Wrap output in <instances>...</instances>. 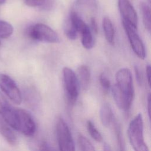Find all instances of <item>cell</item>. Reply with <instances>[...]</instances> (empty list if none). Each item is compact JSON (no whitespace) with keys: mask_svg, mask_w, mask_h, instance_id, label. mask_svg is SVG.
Wrapping results in <instances>:
<instances>
[{"mask_svg":"<svg viewBox=\"0 0 151 151\" xmlns=\"http://www.w3.org/2000/svg\"><path fill=\"white\" fill-rule=\"evenodd\" d=\"M112 94L117 106L121 110H129L134 98V90L132 73L129 68H122L117 71Z\"/></svg>","mask_w":151,"mask_h":151,"instance_id":"cell-1","label":"cell"},{"mask_svg":"<svg viewBox=\"0 0 151 151\" xmlns=\"http://www.w3.org/2000/svg\"><path fill=\"white\" fill-rule=\"evenodd\" d=\"M2 116L5 122L9 127L25 136H32L36 131V124L33 118L25 110L10 106Z\"/></svg>","mask_w":151,"mask_h":151,"instance_id":"cell-2","label":"cell"},{"mask_svg":"<svg viewBox=\"0 0 151 151\" xmlns=\"http://www.w3.org/2000/svg\"><path fill=\"white\" fill-rule=\"evenodd\" d=\"M127 136L130 143L136 151H148L149 149L143 136V120L140 113L137 114L130 122Z\"/></svg>","mask_w":151,"mask_h":151,"instance_id":"cell-3","label":"cell"},{"mask_svg":"<svg viewBox=\"0 0 151 151\" xmlns=\"http://www.w3.org/2000/svg\"><path fill=\"white\" fill-rule=\"evenodd\" d=\"M27 36L35 41L48 43H57L60 41V37L55 31L44 24H37L28 28Z\"/></svg>","mask_w":151,"mask_h":151,"instance_id":"cell-4","label":"cell"},{"mask_svg":"<svg viewBox=\"0 0 151 151\" xmlns=\"http://www.w3.org/2000/svg\"><path fill=\"white\" fill-rule=\"evenodd\" d=\"M63 78L65 93L68 101L74 104L78 96L79 83L77 76L70 68L65 67L63 69Z\"/></svg>","mask_w":151,"mask_h":151,"instance_id":"cell-5","label":"cell"},{"mask_svg":"<svg viewBox=\"0 0 151 151\" xmlns=\"http://www.w3.org/2000/svg\"><path fill=\"white\" fill-rule=\"evenodd\" d=\"M56 132L60 150L65 151L74 150V143L71 133L67 124L61 117L57 119Z\"/></svg>","mask_w":151,"mask_h":151,"instance_id":"cell-6","label":"cell"},{"mask_svg":"<svg viewBox=\"0 0 151 151\" xmlns=\"http://www.w3.org/2000/svg\"><path fill=\"white\" fill-rule=\"evenodd\" d=\"M0 88L13 103L17 104H21L22 102L21 91L15 82L9 76L0 74Z\"/></svg>","mask_w":151,"mask_h":151,"instance_id":"cell-7","label":"cell"},{"mask_svg":"<svg viewBox=\"0 0 151 151\" xmlns=\"http://www.w3.org/2000/svg\"><path fill=\"white\" fill-rule=\"evenodd\" d=\"M122 24L133 51L139 58L142 60L145 59L146 57L145 48L142 40L136 32L137 28L123 21Z\"/></svg>","mask_w":151,"mask_h":151,"instance_id":"cell-8","label":"cell"},{"mask_svg":"<svg viewBox=\"0 0 151 151\" xmlns=\"http://www.w3.org/2000/svg\"><path fill=\"white\" fill-rule=\"evenodd\" d=\"M118 6L122 21L137 28V15L130 1L129 0H119Z\"/></svg>","mask_w":151,"mask_h":151,"instance_id":"cell-9","label":"cell"},{"mask_svg":"<svg viewBox=\"0 0 151 151\" xmlns=\"http://www.w3.org/2000/svg\"><path fill=\"white\" fill-rule=\"evenodd\" d=\"M77 79L80 86L83 90H87L89 86L90 72L87 66L81 65L77 69Z\"/></svg>","mask_w":151,"mask_h":151,"instance_id":"cell-10","label":"cell"},{"mask_svg":"<svg viewBox=\"0 0 151 151\" xmlns=\"http://www.w3.org/2000/svg\"><path fill=\"white\" fill-rule=\"evenodd\" d=\"M0 134L11 145L14 146L17 143V137L11 127L0 120Z\"/></svg>","mask_w":151,"mask_h":151,"instance_id":"cell-11","label":"cell"},{"mask_svg":"<svg viewBox=\"0 0 151 151\" xmlns=\"http://www.w3.org/2000/svg\"><path fill=\"white\" fill-rule=\"evenodd\" d=\"M102 26L107 41L109 44L113 45L114 42V29L112 22L109 17L103 18Z\"/></svg>","mask_w":151,"mask_h":151,"instance_id":"cell-12","label":"cell"},{"mask_svg":"<svg viewBox=\"0 0 151 151\" xmlns=\"http://www.w3.org/2000/svg\"><path fill=\"white\" fill-rule=\"evenodd\" d=\"M100 117L103 125L108 127L113 119V112L110 104L104 103L102 105L100 110Z\"/></svg>","mask_w":151,"mask_h":151,"instance_id":"cell-13","label":"cell"},{"mask_svg":"<svg viewBox=\"0 0 151 151\" xmlns=\"http://www.w3.org/2000/svg\"><path fill=\"white\" fill-rule=\"evenodd\" d=\"M140 10L142 14L143 22L145 28L150 32L151 28L150 22V8L149 6L145 2L140 3Z\"/></svg>","mask_w":151,"mask_h":151,"instance_id":"cell-14","label":"cell"},{"mask_svg":"<svg viewBox=\"0 0 151 151\" xmlns=\"http://www.w3.org/2000/svg\"><path fill=\"white\" fill-rule=\"evenodd\" d=\"M81 43L83 47L86 49L90 50L93 47L94 40L91 29L88 27L84 29L81 33Z\"/></svg>","mask_w":151,"mask_h":151,"instance_id":"cell-15","label":"cell"},{"mask_svg":"<svg viewBox=\"0 0 151 151\" xmlns=\"http://www.w3.org/2000/svg\"><path fill=\"white\" fill-rule=\"evenodd\" d=\"M14 28L11 24L5 21L0 20V38L5 39L13 33Z\"/></svg>","mask_w":151,"mask_h":151,"instance_id":"cell-16","label":"cell"},{"mask_svg":"<svg viewBox=\"0 0 151 151\" xmlns=\"http://www.w3.org/2000/svg\"><path fill=\"white\" fill-rule=\"evenodd\" d=\"M87 127L90 135L94 140L98 142H100L103 140V137L101 133L97 130L93 123L90 120L87 121Z\"/></svg>","mask_w":151,"mask_h":151,"instance_id":"cell-17","label":"cell"},{"mask_svg":"<svg viewBox=\"0 0 151 151\" xmlns=\"http://www.w3.org/2000/svg\"><path fill=\"white\" fill-rule=\"evenodd\" d=\"M78 143L81 150L94 151L95 150L91 143L84 136L80 134L78 137Z\"/></svg>","mask_w":151,"mask_h":151,"instance_id":"cell-18","label":"cell"},{"mask_svg":"<svg viewBox=\"0 0 151 151\" xmlns=\"http://www.w3.org/2000/svg\"><path fill=\"white\" fill-rule=\"evenodd\" d=\"M65 34L67 38L71 40H76L77 37L78 32L72 26L69 20H68L66 24V26L65 27Z\"/></svg>","mask_w":151,"mask_h":151,"instance_id":"cell-19","label":"cell"},{"mask_svg":"<svg viewBox=\"0 0 151 151\" xmlns=\"http://www.w3.org/2000/svg\"><path fill=\"white\" fill-rule=\"evenodd\" d=\"M100 83L104 91H107L110 87V81L106 76L104 73H101L100 76Z\"/></svg>","mask_w":151,"mask_h":151,"instance_id":"cell-20","label":"cell"},{"mask_svg":"<svg viewBox=\"0 0 151 151\" xmlns=\"http://www.w3.org/2000/svg\"><path fill=\"white\" fill-rule=\"evenodd\" d=\"M9 106L8 101L0 91V114H2Z\"/></svg>","mask_w":151,"mask_h":151,"instance_id":"cell-21","label":"cell"},{"mask_svg":"<svg viewBox=\"0 0 151 151\" xmlns=\"http://www.w3.org/2000/svg\"><path fill=\"white\" fill-rule=\"evenodd\" d=\"M24 3L31 7L42 6L45 2V0H23Z\"/></svg>","mask_w":151,"mask_h":151,"instance_id":"cell-22","label":"cell"},{"mask_svg":"<svg viewBox=\"0 0 151 151\" xmlns=\"http://www.w3.org/2000/svg\"><path fill=\"white\" fill-rule=\"evenodd\" d=\"M80 3L92 10H95L97 8L96 0H81Z\"/></svg>","mask_w":151,"mask_h":151,"instance_id":"cell-23","label":"cell"},{"mask_svg":"<svg viewBox=\"0 0 151 151\" xmlns=\"http://www.w3.org/2000/svg\"><path fill=\"white\" fill-rule=\"evenodd\" d=\"M116 134H117L118 145H119V147H120V150H123V141H122V134H121L120 128L117 125H116Z\"/></svg>","mask_w":151,"mask_h":151,"instance_id":"cell-24","label":"cell"},{"mask_svg":"<svg viewBox=\"0 0 151 151\" xmlns=\"http://www.w3.org/2000/svg\"><path fill=\"white\" fill-rule=\"evenodd\" d=\"M90 27L93 32L97 34L98 32V27L96 19L94 17H91L90 19Z\"/></svg>","mask_w":151,"mask_h":151,"instance_id":"cell-25","label":"cell"},{"mask_svg":"<svg viewBox=\"0 0 151 151\" xmlns=\"http://www.w3.org/2000/svg\"><path fill=\"white\" fill-rule=\"evenodd\" d=\"M146 78L147 80V83L149 86H150V65H147L146 68Z\"/></svg>","mask_w":151,"mask_h":151,"instance_id":"cell-26","label":"cell"},{"mask_svg":"<svg viewBox=\"0 0 151 151\" xmlns=\"http://www.w3.org/2000/svg\"><path fill=\"white\" fill-rule=\"evenodd\" d=\"M134 71H135V74H136V78L137 81V83L139 84H141L142 83V76L140 75V73L137 67H135L134 68Z\"/></svg>","mask_w":151,"mask_h":151,"instance_id":"cell-27","label":"cell"},{"mask_svg":"<svg viewBox=\"0 0 151 151\" xmlns=\"http://www.w3.org/2000/svg\"><path fill=\"white\" fill-rule=\"evenodd\" d=\"M147 112H148V114H149V117H150V94H148V97H147Z\"/></svg>","mask_w":151,"mask_h":151,"instance_id":"cell-28","label":"cell"},{"mask_svg":"<svg viewBox=\"0 0 151 151\" xmlns=\"http://www.w3.org/2000/svg\"><path fill=\"white\" fill-rule=\"evenodd\" d=\"M49 147L50 146H48L45 142H44V143H42V144L41 145L40 150H51V149Z\"/></svg>","mask_w":151,"mask_h":151,"instance_id":"cell-29","label":"cell"},{"mask_svg":"<svg viewBox=\"0 0 151 151\" xmlns=\"http://www.w3.org/2000/svg\"><path fill=\"white\" fill-rule=\"evenodd\" d=\"M104 150H110L111 149L110 148V147H109V145H105L104 146Z\"/></svg>","mask_w":151,"mask_h":151,"instance_id":"cell-30","label":"cell"},{"mask_svg":"<svg viewBox=\"0 0 151 151\" xmlns=\"http://www.w3.org/2000/svg\"><path fill=\"white\" fill-rule=\"evenodd\" d=\"M6 2V0H0V5L4 4Z\"/></svg>","mask_w":151,"mask_h":151,"instance_id":"cell-31","label":"cell"},{"mask_svg":"<svg viewBox=\"0 0 151 151\" xmlns=\"http://www.w3.org/2000/svg\"><path fill=\"white\" fill-rule=\"evenodd\" d=\"M0 45H1V41H0Z\"/></svg>","mask_w":151,"mask_h":151,"instance_id":"cell-32","label":"cell"},{"mask_svg":"<svg viewBox=\"0 0 151 151\" xmlns=\"http://www.w3.org/2000/svg\"><path fill=\"white\" fill-rule=\"evenodd\" d=\"M148 1H150V0H148Z\"/></svg>","mask_w":151,"mask_h":151,"instance_id":"cell-33","label":"cell"}]
</instances>
